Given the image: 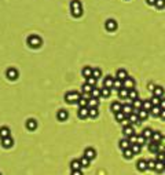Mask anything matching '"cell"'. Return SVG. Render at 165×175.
<instances>
[{
	"instance_id": "cell-18",
	"label": "cell",
	"mask_w": 165,
	"mask_h": 175,
	"mask_svg": "<svg viewBox=\"0 0 165 175\" xmlns=\"http://www.w3.org/2000/svg\"><path fill=\"white\" fill-rule=\"evenodd\" d=\"M153 95L158 97V98H162V97H164V88L160 87V85H155L154 91H153Z\"/></svg>"
},
{
	"instance_id": "cell-34",
	"label": "cell",
	"mask_w": 165,
	"mask_h": 175,
	"mask_svg": "<svg viewBox=\"0 0 165 175\" xmlns=\"http://www.w3.org/2000/svg\"><path fill=\"white\" fill-rule=\"evenodd\" d=\"M123 80H119V79H114V84H113V88H116L117 91H120L123 88Z\"/></svg>"
},
{
	"instance_id": "cell-32",
	"label": "cell",
	"mask_w": 165,
	"mask_h": 175,
	"mask_svg": "<svg viewBox=\"0 0 165 175\" xmlns=\"http://www.w3.org/2000/svg\"><path fill=\"white\" fill-rule=\"evenodd\" d=\"M155 161H161V163H165V152H158L155 153Z\"/></svg>"
},
{
	"instance_id": "cell-45",
	"label": "cell",
	"mask_w": 165,
	"mask_h": 175,
	"mask_svg": "<svg viewBox=\"0 0 165 175\" xmlns=\"http://www.w3.org/2000/svg\"><path fill=\"white\" fill-rule=\"evenodd\" d=\"M80 163H81V167H88L89 165V159H87L85 156H82L80 159Z\"/></svg>"
},
{
	"instance_id": "cell-35",
	"label": "cell",
	"mask_w": 165,
	"mask_h": 175,
	"mask_svg": "<svg viewBox=\"0 0 165 175\" xmlns=\"http://www.w3.org/2000/svg\"><path fill=\"white\" fill-rule=\"evenodd\" d=\"M114 117H116V120H117L119 123H123L124 120L127 119V116L124 115L123 112H119V113H116V115H114Z\"/></svg>"
},
{
	"instance_id": "cell-10",
	"label": "cell",
	"mask_w": 165,
	"mask_h": 175,
	"mask_svg": "<svg viewBox=\"0 0 165 175\" xmlns=\"http://www.w3.org/2000/svg\"><path fill=\"white\" fill-rule=\"evenodd\" d=\"M142 106H143V101H140L139 98L138 99H135L132 101V108H134V113H138V112L142 109Z\"/></svg>"
},
{
	"instance_id": "cell-48",
	"label": "cell",
	"mask_w": 165,
	"mask_h": 175,
	"mask_svg": "<svg viewBox=\"0 0 165 175\" xmlns=\"http://www.w3.org/2000/svg\"><path fill=\"white\" fill-rule=\"evenodd\" d=\"M77 103L80 105V108H87L88 106V101L87 99H84V98H80V101H78Z\"/></svg>"
},
{
	"instance_id": "cell-50",
	"label": "cell",
	"mask_w": 165,
	"mask_h": 175,
	"mask_svg": "<svg viewBox=\"0 0 165 175\" xmlns=\"http://www.w3.org/2000/svg\"><path fill=\"white\" fill-rule=\"evenodd\" d=\"M146 142H147V139L144 138L143 135H139V137H138V145H140V146H142V145H144Z\"/></svg>"
},
{
	"instance_id": "cell-19",
	"label": "cell",
	"mask_w": 165,
	"mask_h": 175,
	"mask_svg": "<svg viewBox=\"0 0 165 175\" xmlns=\"http://www.w3.org/2000/svg\"><path fill=\"white\" fill-rule=\"evenodd\" d=\"M57 117H58L59 122H65V120L67 119V112L65 110V109H61V110L57 113Z\"/></svg>"
},
{
	"instance_id": "cell-31",
	"label": "cell",
	"mask_w": 165,
	"mask_h": 175,
	"mask_svg": "<svg viewBox=\"0 0 165 175\" xmlns=\"http://www.w3.org/2000/svg\"><path fill=\"white\" fill-rule=\"evenodd\" d=\"M142 135H143L146 139H150L151 137H153V130H151V128H144Z\"/></svg>"
},
{
	"instance_id": "cell-15",
	"label": "cell",
	"mask_w": 165,
	"mask_h": 175,
	"mask_svg": "<svg viewBox=\"0 0 165 175\" xmlns=\"http://www.w3.org/2000/svg\"><path fill=\"white\" fill-rule=\"evenodd\" d=\"M128 77V73H127V70L125 69H119L117 70V74H116V79H119V80H125Z\"/></svg>"
},
{
	"instance_id": "cell-57",
	"label": "cell",
	"mask_w": 165,
	"mask_h": 175,
	"mask_svg": "<svg viewBox=\"0 0 165 175\" xmlns=\"http://www.w3.org/2000/svg\"><path fill=\"white\" fill-rule=\"evenodd\" d=\"M0 175H1V174H0Z\"/></svg>"
},
{
	"instance_id": "cell-52",
	"label": "cell",
	"mask_w": 165,
	"mask_h": 175,
	"mask_svg": "<svg viewBox=\"0 0 165 175\" xmlns=\"http://www.w3.org/2000/svg\"><path fill=\"white\" fill-rule=\"evenodd\" d=\"M160 108H161V109H165V98H164V97H162V98H161V102H160Z\"/></svg>"
},
{
	"instance_id": "cell-44",
	"label": "cell",
	"mask_w": 165,
	"mask_h": 175,
	"mask_svg": "<svg viewBox=\"0 0 165 175\" xmlns=\"http://www.w3.org/2000/svg\"><path fill=\"white\" fill-rule=\"evenodd\" d=\"M155 164H157L155 160H149L147 161V170H155Z\"/></svg>"
},
{
	"instance_id": "cell-27",
	"label": "cell",
	"mask_w": 165,
	"mask_h": 175,
	"mask_svg": "<svg viewBox=\"0 0 165 175\" xmlns=\"http://www.w3.org/2000/svg\"><path fill=\"white\" fill-rule=\"evenodd\" d=\"M151 139L154 141V142H161V139H162V134L160 133V131H153V137H151Z\"/></svg>"
},
{
	"instance_id": "cell-56",
	"label": "cell",
	"mask_w": 165,
	"mask_h": 175,
	"mask_svg": "<svg viewBox=\"0 0 165 175\" xmlns=\"http://www.w3.org/2000/svg\"><path fill=\"white\" fill-rule=\"evenodd\" d=\"M146 1H147V4H154L155 6V1H157V0H146Z\"/></svg>"
},
{
	"instance_id": "cell-39",
	"label": "cell",
	"mask_w": 165,
	"mask_h": 175,
	"mask_svg": "<svg viewBox=\"0 0 165 175\" xmlns=\"http://www.w3.org/2000/svg\"><path fill=\"white\" fill-rule=\"evenodd\" d=\"M135 154H134V152H132V150H131V148L129 149H125V150H124V157H125V159H132V157H134Z\"/></svg>"
},
{
	"instance_id": "cell-2",
	"label": "cell",
	"mask_w": 165,
	"mask_h": 175,
	"mask_svg": "<svg viewBox=\"0 0 165 175\" xmlns=\"http://www.w3.org/2000/svg\"><path fill=\"white\" fill-rule=\"evenodd\" d=\"M80 98H81V94H78L76 91H69L65 94V101L67 103H77L80 101Z\"/></svg>"
},
{
	"instance_id": "cell-21",
	"label": "cell",
	"mask_w": 165,
	"mask_h": 175,
	"mask_svg": "<svg viewBox=\"0 0 165 175\" xmlns=\"http://www.w3.org/2000/svg\"><path fill=\"white\" fill-rule=\"evenodd\" d=\"M120 148L123 149V150H125V149H129L131 148V143H129V139L128 138H124L120 141Z\"/></svg>"
},
{
	"instance_id": "cell-6",
	"label": "cell",
	"mask_w": 165,
	"mask_h": 175,
	"mask_svg": "<svg viewBox=\"0 0 165 175\" xmlns=\"http://www.w3.org/2000/svg\"><path fill=\"white\" fill-rule=\"evenodd\" d=\"M84 156H85L87 159L92 160V159L96 157V150H95L94 148H87L85 150H84Z\"/></svg>"
},
{
	"instance_id": "cell-33",
	"label": "cell",
	"mask_w": 165,
	"mask_h": 175,
	"mask_svg": "<svg viewBox=\"0 0 165 175\" xmlns=\"http://www.w3.org/2000/svg\"><path fill=\"white\" fill-rule=\"evenodd\" d=\"M110 92H112V88H107V87H103L102 90H101V97L109 98V97H110Z\"/></svg>"
},
{
	"instance_id": "cell-7",
	"label": "cell",
	"mask_w": 165,
	"mask_h": 175,
	"mask_svg": "<svg viewBox=\"0 0 165 175\" xmlns=\"http://www.w3.org/2000/svg\"><path fill=\"white\" fill-rule=\"evenodd\" d=\"M105 26H106V29H107L109 32H113V31L117 29V22L114 21V19H107L106 24H105Z\"/></svg>"
},
{
	"instance_id": "cell-46",
	"label": "cell",
	"mask_w": 165,
	"mask_h": 175,
	"mask_svg": "<svg viewBox=\"0 0 165 175\" xmlns=\"http://www.w3.org/2000/svg\"><path fill=\"white\" fill-rule=\"evenodd\" d=\"M92 76L95 77V79H99V77L102 76V70L98 69V68H95V69H94V72H92Z\"/></svg>"
},
{
	"instance_id": "cell-8",
	"label": "cell",
	"mask_w": 165,
	"mask_h": 175,
	"mask_svg": "<svg viewBox=\"0 0 165 175\" xmlns=\"http://www.w3.org/2000/svg\"><path fill=\"white\" fill-rule=\"evenodd\" d=\"M121 112H123L125 116H129V115H132V113H134V108H132L131 103H124Z\"/></svg>"
},
{
	"instance_id": "cell-23",
	"label": "cell",
	"mask_w": 165,
	"mask_h": 175,
	"mask_svg": "<svg viewBox=\"0 0 165 175\" xmlns=\"http://www.w3.org/2000/svg\"><path fill=\"white\" fill-rule=\"evenodd\" d=\"M99 105V99L98 98H91V99H88V106L89 109H92V108H98Z\"/></svg>"
},
{
	"instance_id": "cell-51",
	"label": "cell",
	"mask_w": 165,
	"mask_h": 175,
	"mask_svg": "<svg viewBox=\"0 0 165 175\" xmlns=\"http://www.w3.org/2000/svg\"><path fill=\"white\" fill-rule=\"evenodd\" d=\"M129 143H131V146L132 145H135V143H138V137L136 135H132V137H129Z\"/></svg>"
},
{
	"instance_id": "cell-38",
	"label": "cell",
	"mask_w": 165,
	"mask_h": 175,
	"mask_svg": "<svg viewBox=\"0 0 165 175\" xmlns=\"http://www.w3.org/2000/svg\"><path fill=\"white\" fill-rule=\"evenodd\" d=\"M157 172H162L165 171V163H161V161H157V164H155V170Z\"/></svg>"
},
{
	"instance_id": "cell-14",
	"label": "cell",
	"mask_w": 165,
	"mask_h": 175,
	"mask_svg": "<svg viewBox=\"0 0 165 175\" xmlns=\"http://www.w3.org/2000/svg\"><path fill=\"white\" fill-rule=\"evenodd\" d=\"M1 145H3V148L8 149V148H11V146L14 145V141H12V138L7 137V138H3V139H1Z\"/></svg>"
},
{
	"instance_id": "cell-30",
	"label": "cell",
	"mask_w": 165,
	"mask_h": 175,
	"mask_svg": "<svg viewBox=\"0 0 165 175\" xmlns=\"http://www.w3.org/2000/svg\"><path fill=\"white\" fill-rule=\"evenodd\" d=\"M128 98H129V99H132V101H135V99H138V98H139V92H138V91L134 88V90L129 91Z\"/></svg>"
},
{
	"instance_id": "cell-20",
	"label": "cell",
	"mask_w": 165,
	"mask_h": 175,
	"mask_svg": "<svg viewBox=\"0 0 165 175\" xmlns=\"http://www.w3.org/2000/svg\"><path fill=\"white\" fill-rule=\"evenodd\" d=\"M26 127H28V130L33 131V130H36V127H37V122L35 119H31V120L26 122Z\"/></svg>"
},
{
	"instance_id": "cell-1",
	"label": "cell",
	"mask_w": 165,
	"mask_h": 175,
	"mask_svg": "<svg viewBox=\"0 0 165 175\" xmlns=\"http://www.w3.org/2000/svg\"><path fill=\"white\" fill-rule=\"evenodd\" d=\"M70 8H72V15L78 18V17L82 15V6L78 0H73L72 4H70Z\"/></svg>"
},
{
	"instance_id": "cell-36",
	"label": "cell",
	"mask_w": 165,
	"mask_h": 175,
	"mask_svg": "<svg viewBox=\"0 0 165 175\" xmlns=\"http://www.w3.org/2000/svg\"><path fill=\"white\" fill-rule=\"evenodd\" d=\"M128 94H129V91L127 90V88H121V90L119 91V95H120V98H123V99H127L128 98Z\"/></svg>"
},
{
	"instance_id": "cell-40",
	"label": "cell",
	"mask_w": 165,
	"mask_h": 175,
	"mask_svg": "<svg viewBox=\"0 0 165 175\" xmlns=\"http://www.w3.org/2000/svg\"><path fill=\"white\" fill-rule=\"evenodd\" d=\"M91 97L92 98H101V90L98 87H94V90L91 91Z\"/></svg>"
},
{
	"instance_id": "cell-28",
	"label": "cell",
	"mask_w": 165,
	"mask_h": 175,
	"mask_svg": "<svg viewBox=\"0 0 165 175\" xmlns=\"http://www.w3.org/2000/svg\"><path fill=\"white\" fill-rule=\"evenodd\" d=\"M70 168H72V171L80 170V168H81V163H80V160H73L72 163H70Z\"/></svg>"
},
{
	"instance_id": "cell-22",
	"label": "cell",
	"mask_w": 165,
	"mask_h": 175,
	"mask_svg": "<svg viewBox=\"0 0 165 175\" xmlns=\"http://www.w3.org/2000/svg\"><path fill=\"white\" fill-rule=\"evenodd\" d=\"M7 137H10V128L8 127H1L0 128V138H7Z\"/></svg>"
},
{
	"instance_id": "cell-26",
	"label": "cell",
	"mask_w": 165,
	"mask_h": 175,
	"mask_svg": "<svg viewBox=\"0 0 165 175\" xmlns=\"http://www.w3.org/2000/svg\"><path fill=\"white\" fill-rule=\"evenodd\" d=\"M142 109H144V110H147V112L151 110V109H153V103H151V101H150V99H144Z\"/></svg>"
},
{
	"instance_id": "cell-37",
	"label": "cell",
	"mask_w": 165,
	"mask_h": 175,
	"mask_svg": "<svg viewBox=\"0 0 165 175\" xmlns=\"http://www.w3.org/2000/svg\"><path fill=\"white\" fill-rule=\"evenodd\" d=\"M92 90H94V87H92V85H89V84H87V83H84L82 87H81L82 92H88V94H91V91H92Z\"/></svg>"
},
{
	"instance_id": "cell-41",
	"label": "cell",
	"mask_w": 165,
	"mask_h": 175,
	"mask_svg": "<svg viewBox=\"0 0 165 175\" xmlns=\"http://www.w3.org/2000/svg\"><path fill=\"white\" fill-rule=\"evenodd\" d=\"M150 101H151V103H153V106H160V102H161V98H158V97H151L150 98Z\"/></svg>"
},
{
	"instance_id": "cell-9",
	"label": "cell",
	"mask_w": 165,
	"mask_h": 175,
	"mask_svg": "<svg viewBox=\"0 0 165 175\" xmlns=\"http://www.w3.org/2000/svg\"><path fill=\"white\" fill-rule=\"evenodd\" d=\"M77 115L80 119H87V117H89V108H80Z\"/></svg>"
},
{
	"instance_id": "cell-54",
	"label": "cell",
	"mask_w": 165,
	"mask_h": 175,
	"mask_svg": "<svg viewBox=\"0 0 165 175\" xmlns=\"http://www.w3.org/2000/svg\"><path fill=\"white\" fill-rule=\"evenodd\" d=\"M147 88H149V90H150V91H154V88H155V85H154V84H153V83H150V84H149V85H147Z\"/></svg>"
},
{
	"instance_id": "cell-43",
	"label": "cell",
	"mask_w": 165,
	"mask_h": 175,
	"mask_svg": "<svg viewBox=\"0 0 165 175\" xmlns=\"http://www.w3.org/2000/svg\"><path fill=\"white\" fill-rule=\"evenodd\" d=\"M96 81H98V79H95L94 76H91V77H88L87 79V84L92 85V87H96Z\"/></svg>"
},
{
	"instance_id": "cell-5",
	"label": "cell",
	"mask_w": 165,
	"mask_h": 175,
	"mask_svg": "<svg viewBox=\"0 0 165 175\" xmlns=\"http://www.w3.org/2000/svg\"><path fill=\"white\" fill-rule=\"evenodd\" d=\"M123 134L125 138H129V137H132V135H135V130L134 127L129 124V126H125V127L123 128Z\"/></svg>"
},
{
	"instance_id": "cell-4",
	"label": "cell",
	"mask_w": 165,
	"mask_h": 175,
	"mask_svg": "<svg viewBox=\"0 0 165 175\" xmlns=\"http://www.w3.org/2000/svg\"><path fill=\"white\" fill-rule=\"evenodd\" d=\"M123 85H124V88H127L128 91H131V90H134L135 88V80L132 79V77H127V79L123 81Z\"/></svg>"
},
{
	"instance_id": "cell-17",
	"label": "cell",
	"mask_w": 165,
	"mask_h": 175,
	"mask_svg": "<svg viewBox=\"0 0 165 175\" xmlns=\"http://www.w3.org/2000/svg\"><path fill=\"white\" fill-rule=\"evenodd\" d=\"M110 109H112V112L116 115V113L121 112V109H123V105H121L120 102H113V103H112V106H110Z\"/></svg>"
},
{
	"instance_id": "cell-24",
	"label": "cell",
	"mask_w": 165,
	"mask_h": 175,
	"mask_svg": "<svg viewBox=\"0 0 165 175\" xmlns=\"http://www.w3.org/2000/svg\"><path fill=\"white\" fill-rule=\"evenodd\" d=\"M92 72H94L92 68H89V66H85V68L82 69V76H84L85 79H88V77H91V76H92Z\"/></svg>"
},
{
	"instance_id": "cell-49",
	"label": "cell",
	"mask_w": 165,
	"mask_h": 175,
	"mask_svg": "<svg viewBox=\"0 0 165 175\" xmlns=\"http://www.w3.org/2000/svg\"><path fill=\"white\" fill-rule=\"evenodd\" d=\"M99 115V112L96 108H92V109H89V117H96Z\"/></svg>"
},
{
	"instance_id": "cell-13",
	"label": "cell",
	"mask_w": 165,
	"mask_h": 175,
	"mask_svg": "<svg viewBox=\"0 0 165 175\" xmlns=\"http://www.w3.org/2000/svg\"><path fill=\"white\" fill-rule=\"evenodd\" d=\"M7 77L10 80H17L18 79V70L14 69V68H11V69L7 70Z\"/></svg>"
},
{
	"instance_id": "cell-42",
	"label": "cell",
	"mask_w": 165,
	"mask_h": 175,
	"mask_svg": "<svg viewBox=\"0 0 165 175\" xmlns=\"http://www.w3.org/2000/svg\"><path fill=\"white\" fill-rule=\"evenodd\" d=\"M140 149H142V146H140V145H138V143H135V145H132V146H131V150L134 152V154L140 153Z\"/></svg>"
},
{
	"instance_id": "cell-11",
	"label": "cell",
	"mask_w": 165,
	"mask_h": 175,
	"mask_svg": "<svg viewBox=\"0 0 165 175\" xmlns=\"http://www.w3.org/2000/svg\"><path fill=\"white\" fill-rule=\"evenodd\" d=\"M113 84H114V77H112V76H106L105 80H103V87L113 88Z\"/></svg>"
},
{
	"instance_id": "cell-55",
	"label": "cell",
	"mask_w": 165,
	"mask_h": 175,
	"mask_svg": "<svg viewBox=\"0 0 165 175\" xmlns=\"http://www.w3.org/2000/svg\"><path fill=\"white\" fill-rule=\"evenodd\" d=\"M160 117L162 119V120H165V109H162L161 110V115H160Z\"/></svg>"
},
{
	"instance_id": "cell-16",
	"label": "cell",
	"mask_w": 165,
	"mask_h": 175,
	"mask_svg": "<svg viewBox=\"0 0 165 175\" xmlns=\"http://www.w3.org/2000/svg\"><path fill=\"white\" fill-rule=\"evenodd\" d=\"M136 168L139 171H146L147 170V161L146 160H143V159H140L138 163H136Z\"/></svg>"
},
{
	"instance_id": "cell-12",
	"label": "cell",
	"mask_w": 165,
	"mask_h": 175,
	"mask_svg": "<svg viewBox=\"0 0 165 175\" xmlns=\"http://www.w3.org/2000/svg\"><path fill=\"white\" fill-rule=\"evenodd\" d=\"M128 120H129L131 124H140V123H142V120H140L139 116H138V113H132V115H129Z\"/></svg>"
},
{
	"instance_id": "cell-53",
	"label": "cell",
	"mask_w": 165,
	"mask_h": 175,
	"mask_svg": "<svg viewBox=\"0 0 165 175\" xmlns=\"http://www.w3.org/2000/svg\"><path fill=\"white\" fill-rule=\"evenodd\" d=\"M72 175H84L81 172V170H76V171H72Z\"/></svg>"
},
{
	"instance_id": "cell-3",
	"label": "cell",
	"mask_w": 165,
	"mask_h": 175,
	"mask_svg": "<svg viewBox=\"0 0 165 175\" xmlns=\"http://www.w3.org/2000/svg\"><path fill=\"white\" fill-rule=\"evenodd\" d=\"M28 44L32 48H39L41 46V39L39 36H36V35H33V36H31L28 39Z\"/></svg>"
},
{
	"instance_id": "cell-47",
	"label": "cell",
	"mask_w": 165,
	"mask_h": 175,
	"mask_svg": "<svg viewBox=\"0 0 165 175\" xmlns=\"http://www.w3.org/2000/svg\"><path fill=\"white\" fill-rule=\"evenodd\" d=\"M155 7H157V8H164L165 7V0H157V1H155Z\"/></svg>"
},
{
	"instance_id": "cell-29",
	"label": "cell",
	"mask_w": 165,
	"mask_h": 175,
	"mask_svg": "<svg viewBox=\"0 0 165 175\" xmlns=\"http://www.w3.org/2000/svg\"><path fill=\"white\" fill-rule=\"evenodd\" d=\"M149 113H150V112L144 110V109H140V110L138 112V116H139L140 120H146V119L149 117Z\"/></svg>"
},
{
	"instance_id": "cell-25",
	"label": "cell",
	"mask_w": 165,
	"mask_h": 175,
	"mask_svg": "<svg viewBox=\"0 0 165 175\" xmlns=\"http://www.w3.org/2000/svg\"><path fill=\"white\" fill-rule=\"evenodd\" d=\"M161 110H162V109H161L160 106H153V109L150 110V115L154 117H158L161 115Z\"/></svg>"
}]
</instances>
